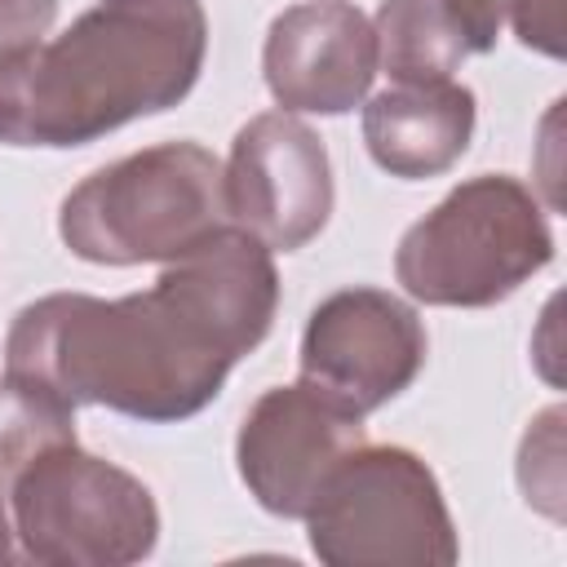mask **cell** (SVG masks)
Instances as JSON below:
<instances>
[{
	"instance_id": "obj_10",
	"label": "cell",
	"mask_w": 567,
	"mask_h": 567,
	"mask_svg": "<svg viewBox=\"0 0 567 567\" xmlns=\"http://www.w3.org/2000/svg\"><path fill=\"white\" fill-rule=\"evenodd\" d=\"M261 75L279 111L292 115H346L377 75V35L350 0L288 4L261 44Z\"/></svg>"
},
{
	"instance_id": "obj_5",
	"label": "cell",
	"mask_w": 567,
	"mask_h": 567,
	"mask_svg": "<svg viewBox=\"0 0 567 567\" xmlns=\"http://www.w3.org/2000/svg\"><path fill=\"white\" fill-rule=\"evenodd\" d=\"M18 558L40 567H128L159 540L151 487L75 439L40 452L9 483Z\"/></svg>"
},
{
	"instance_id": "obj_2",
	"label": "cell",
	"mask_w": 567,
	"mask_h": 567,
	"mask_svg": "<svg viewBox=\"0 0 567 567\" xmlns=\"http://www.w3.org/2000/svg\"><path fill=\"white\" fill-rule=\"evenodd\" d=\"M204 58V0H97L62 35L0 53V146H89L177 106Z\"/></svg>"
},
{
	"instance_id": "obj_12",
	"label": "cell",
	"mask_w": 567,
	"mask_h": 567,
	"mask_svg": "<svg viewBox=\"0 0 567 567\" xmlns=\"http://www.w3.org/2000/svg\"><path fill=\"white\" fill-rule=\"evenodd\" d=\"M377 66L390 80H452L474 58L447 0H381L372 18Z\"/></svg>"
},
{
	"instance_id": "obj_14",
	"label": "cell",
	"mask_w": 567,
	"mask_h": 567,
	"mask_svg": "<svg viewBox=\"0 0 567 567\" xmlns=\"http://www.w3.org/2000/svg\"><path fill=\"white\" fill-rule=\"evenodd\" d=\"M518 487L527 505L563 518V408H545L518 447Z\"/></svg>"
},
{
	"instance_id": "obj_17",
	"label": "cell",
	"mask_w": 567,
	"mask_h": 567,
	"mask_svg": "<svg viewBox=\"0 0 567 567\" xmlns=\"http://www.w3.org/2000/svg\"><path fill=\"white\" fill-rule=\"evenodd\" d=\"M18 558V540H13V518H9V496L0 492V567Z\"/></svg>"
},
{
	"instance_id": "obj_13",
	"label": "cell",
	"mask_w": 567,
	"mask_h": 567,
	"mask_svg": "<svg viewBox=\"0 0 567 567\" xmlns=\"http://www.w3.org/2000/svg\"><path fill=\"white\" fill-rule=\"evenodd\" d=\"M75 439V408L49 385L4 372L0 381V492L49 447Z\"/></svg>"
},
{
	"instance_id": "obj_16",
	"label": "cell",
	"mask_w": 567,
	"mask_h": 567,
	"mask_svg": "<svg viewBox=\"0 0 567 567\" xmlns=\"http://www.w3.org/2000/svg\"><path fill=\"white\" fill-rule=\"evenodd\" d=\"M470 53H492L505 22V0H447Z\"/></svg>"
},
{
	"instance_id": "obj_9",
	"label": "cell",
	"mask_w": 567,
	"mask_h": 567,
	"mask_svg": "<svg viewBox=\"0 0 567 567\" xmlns=\"http://www.w3.org/2000/svg\"><path fill=\"white\" fill-rule=\"evenodd\" d=\"M363 416L315 390L310 381L266 390L239 434L235 465L248 496L275 518H301L323 478L363 447Z\"/></svg>"
},
{
	"instance_id": "obj_4",
	"label": "cell",
	"mask_w": 567,
	"mask_h": 567,
	"mask_svg": "<svg viewBox=\"0 0 567 567\" xmlns=\"http://www.w3.org/2000/svg\"><path fill=\"white\" fill-rule=\"evenodd\" d=\"M554 261V230L532 186L478 173L452 186L394 248V279L412 301L483 310L514 297Z\"/></svg>"
},
{
	"instance_id": "obj_15",
	"label": "cell",
	"mask_w": 567,
	"mask_h": 567,
	"mask_svg": "<svg viewBox=\"0 0 567 567\" xmlns=\"http://www.w3.org/2000/svg\"><path fill=\"white\" fill-rule=\"evenodd\" d=\"M505 13L527 49L563 58V0H505Z\"/></svg>"
},
{
	"instance_id": "obj_11",
	"label": "cell",
	"mask_w": 567,
	"mask_h": 567,
	"mask_svg": "<svg viewBox=\"0 0 567 567\" xmlns=\"http://www.w3.org/2000/svg\"><path fill=\"white\" fill-rule=\"evenodd\" d=\"M478 102L456 80H394L363 106V142L377 168L403 182L447 173L474 137Z\"/></svg>"
},
{
	"instance_id": "obj_8",
	"label": "cell",
	"mask_w": 567,
	"mask_h": 567,
	"mask_svg": "<svg viewBox=\"0 0 567 567\" xmlns=\"http://www.w3.org/2000/svg\"><path fill=\"white\" fill-rule=\"evenodd\" d=\"M221 173L230 226L248 230L270 252L306 248L332 217L328 146L292 111L252 115L235 133Z\"/></svg>"
},
{
	"instance_id": "obj_3",
	"label": "cell",
	"mask_w": 567,
	"mask_h": 567,
	"mask_svg": "<svg viewBox=\"0 0 567 567\" xmlns=\"http://www.w3.org/2000/svg\"><path fill=\"white\" fill-rule=\"evenodd\" d=\"M230 226L221 159L199 142H159L89 173L58 213L62 244L93 266L173 261Z\"/></svg>"
},
{
	"instance_id": "obj_1",
	"label": "cell",
	"mask_w": 567,
	"mask_h": 567,
	"mask_svg": "<svg viewBox=\"0 0 567 567\" xmlns=\"http://www.w3.org/2000/svg\"><path fill=\"white\" fill-rule=\"evenodd\" d=\"M275 310V252L221 226L164 261L146 292H49L22 306L4 337V372L49 385L71 408L173 425L221 394L230 368L266 341Z\"/></svg>"
},
{
	"instance_id": "obj_7",
	"label": "cell",
	"mask_w": 567,
	"mask_h": 567,
	"mask_svg": "<svg viewBox=\"0 0 567 567\" xmlns=\"http://www.w3.org/2000/svg\"><path fill=\"white\" fill-rule=\"evenodd\" d=\"M421 315L385 288H341L323 297L301 332V381L368 416L399 399L425 368Z\"/></svg>"
},
{
	"instance_id": "obj_6",
	"label": "cell",
	"mask_w": 567,
	"mask_h": 567,
	"mask_svg": "<svg viewBox=\"0 0 567 567\" xmlns=\"http://www.w3.org/2000/svg\"><path fill=\"white\" fill-rule=\"evenodd\" d=\"M306 536L328 567H452L461 540L434 470L408 447H354L315 492Z\"/></svg>"
}]
</instances>
